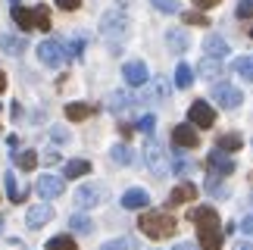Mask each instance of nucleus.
Returning <instances> with one entry per match:
<instances>
[{
    "label": "nucleus",
    "mask_w": 253,
    "mask_h": 250,
    "mask_svg": "<svg viewBox=\"0 0 253 250\" xmlns=\"http://www.w3.org/2000/svg\"><path fill=\"white\" fill-rule=\"evenodd\" d=\"M128 16L122 13V9H110V13H103L100 19V35H103V41L110 44V50L113 53H119L122 50V44L128 41Z\"/></svg>",
    "instance_id": "f257e3e1"
},
{
    "label": "nucleus",
    "mask_w": 253,
    "mask_h": 250,
    "mask_svg": "<svg viewBox=\"0 0 253 250\" xmlns=\"http://www.w3.org/2000/svg\"><path fill=\"white\" fill-rule=\"evenodd\" d=\"M138 228H141L147 238H153V241H163V238H172V235H175L178 222H175L166 209H147V213H141Z\"/></svg>",
    "instance_id": "f03ea898"
},
{
    "label": "nucleus",
    "mask_w": 253,
    "mask_h": 250,
    "mask_svg": "<svg viewBox=\"0 0 253 250\" xmlns=\"http://www.w3.org/2000/svg\"><path fill=\"white\" fill-rule=\"evenodd\" d=\"M38 60H41L44 66H50V69H60V66L69 60V50H66V44L47 38V41L38 44Z\"/></svg>",
    "instance_id": "7ed1b4c3"
},
{
    "label": "nucleus",
    "mask_w": 253,
    "mask_h": 250,
    "mask_svg": "<svg viewBox=\"0 0 253 250\" xmlns=\"http://www.w3.org/2000/svg\"><path fill=\"white\" fill-rule=\"evenodd\" d=\"M212 100H216L222 110H238L241 103H244V94H241V88H235V84L219 82V84H212Z\"/></svg>",
    "instance_id": "20e7f679"
},
{
    "label": "nucleus",
    "mask_w": 253,
    "mask_h": 250,
    "mask_svg": "<svg viewBox=\"0 0 253 250\" xmlns=\"http://www.w3.org/2000/svg\"><path fill=\"white\" fill-rule=\"evenodd\" d=\"M188 119H191V125H197V128H212V125H216V110H212L207 100H194L191 110H188Z\"/></svg>",
    "instance_id": "39448f33"
},
{
    "label": "nucleus",
    "mask_w": 253,
    "mask_h": 250,
    "mask_svg": "<svg viewBox=\"0 0 253 250\" xmlns=\"http://www.w3.org/2000/svg\"><path fill=\"white\" fill-rule=\"evenodd\" d=\"M106 200V188L103 185H82L79 191H75V204H79L82 209H91L97 204H103Z\"/></svg>",
    "instance_id": "423d86ee"
},
{
    "label": "nucleus",
    "mask_w": 253,
    "mask_h": 250,
    "mask_svg": "<svg viewBox=\"0 0 253 250\" xmlns=\"http://www.w3.org/2000/svg\"><path fill=\"white\" fill-rule=\"evenodd\" d=\"M144 160H147V166L153 175H166V169H169V163H166V153H163V147L157 141H147V147H144Z\"/></svg>",
    "instance_id": "0eeeda50"
},
{
    "label": "nucleus",
    "mask_w": 253,
    "mask_h": 250,
    "mask_svg": "<svg viewBox=\"0 0 253 250\" xmlns=\"http://www.w3.org/2000/svg\"><path fill=\"white\" fill-rule=\"evenodd\" d=\"M122 75H125V82H128L131 88H144V84L150 82V72H147V66H144L141 60L125 63V66H122Z\"/></svg>",
    "instance_id": "6e6552de"
},
{
    "label": "nucleus",
    "mask_w": 253,
    "mask_h": 250,
    "mask_svg": "<svg viewBox=\"0 0 253 250\" xmlns=\"http://www.w3.org/2000/svg\"><path fill=\"white\" fill-rule=\"evenodd\" d=\"M207 166H210V172H216V175H231V172H235V160L228 157L225 150H210V157H207Z\"/></svg>",
    "instance_id": "1a4fd4ad"
},
{
    "label": "nucleus",
    "mask_w": 253,
    "mask_h": 250,
    "mask_svg": "<svg viewBox=\"0 0 253 250\" xmlns=\"http://www.w3.org/2000/svg\"><path fill=\"white\" fill-rule=\"evenodd\" d=\"M63 191H66V181L60 175H41V178H38V194H41L44 200L60 197Z\"/></svg>",
    "instance_id": "9d476101"
},
{
    "label": "nucleus",
    "mask_w": 253,
    "mask_h": 250,
    "mask_svg": "<svg viewBox=\"0 0 253 250\" xmlns=\"http://www.w3.org/2000/svg\"><path fill=\"white\" fill-rule=\"evenodd\" d=\"M9 16H13V22L22 28V32H35V6H19V0H13Z\"/></svg>",
    "instance_id": "9b49d317"
},
{
    "label": "nucleus",
    "mask_w": 253,
    "mask_h": 250,
    "mask_svg": "<svg viewBox=\"0 0 253 250\" xmlns=\"http://www.w3.org/2000/svg\"><path fill=\"white\" fill-rule=\"evenodd\" d=\"M172 141H175V147H197L200 134L194 131V125H175V128H172Z\"/></svg>",
    "instance_id": "f8f14e48"
},
{
    "label": "nucleus",
    "mask_w": 253,
    "mask_h": 250,
    "mask_svg": "<svg viewBox=\"0 0 253 250\" xmlns=\"http://www.w3.org/2000/svg\"><path fill=\"white\" fill-rule=\"evenodd\" d=\"M188 219L197 228H210V225H219V213L212 207H194L191 213H188Z\"/></svg>",
    "instance_id": "ddd939ff"
},
{
    "label": "nucleus",
    "mask_w": 253,
    "mask_h": 250,
    "mask_svg": "<svg viewBox=\"0 0 253 250\" xmlns=\"http://www.w3.org/2000/svg\"><path fill=\"white\" fill-rule=\"evenodd\" d=\"M50 219H53V207H50V204H38V207L28 209L25 222H28V228H41V225L50 222Z\"/></svg>",
    "instance_id": "4468645a"
},
{
    "label": "nucleus",
    "mask_w": 253,
    "mask_h": 250,
    "mask_svg": "<svg viewBox=\"0 0 253 250\" xmlns=\"http://www.w3.org/2000/svg\"><path fill=\"white\" fill-rule=\"evenodd\" d=\"M197 241H200V250H222V232H219V225L197 228Z\"/></svg>",
    "instance_id": "2eb2a0df"
},
{
    "label": "nucleus",
    "mask_w": 253,
    "mask_h": 250,
    "mask_svg": "<svg viewBox=\"0 0 253 250\" xmlns=\"http://www.w3.org/2000/svg\"><path fill=\"white\" fill-rule=\"evenodd\" d=\"M194 197H197V188H194L191 181H181V185H175V188H172V194H169V207L191 204Z\"/></svg>",
    "instance_id": "dca6fc26"
},
{
    "label": "nucleus",
    "mask_w": 253,
    "mask_h": 250,
    "mask_svg": "<svg viewBox=\"0 0 253 250\" xmlns=\"http://www.w3.org/2000/svg\"><path fill=\"white\" fill-rule=\"evenodd\" d=\"M147 204H150V194H147L144 188H128V191L122 194V207H125V209H144Z\"/></svg>",
    "instance_id": "f3484780"
},
{
    "label": "nucleus",
    "mask_w": 253,
    "mask_h": 250,
    "mask_svg": "<svg viewBox=\"0 0 253 250\" xmlns=\"http://www.w3.org/2000/svg\"><path fill=\"white\" fill-rule=\"evenodd\" d=\"M203 50H207V56L225 60V56H228V44H225V38H219V35H207V41H203Z\"/></svg>",
    "instance_id": "a211bd4d"
},
{
    "label": "nucleus",
    "mask_w": 253,
    "mask_h": 250,
    "mask_svg": "<svg viewBox=\"0 0 253 250\" xmlns=\"http://www.w3.org/2000/svg\"><path fill=\"white\" fill-rule=\"evenodd\" d=\"M166 41H169V50L172 53H184V50H188V44H191V38H188V32H181V28H169Z\"/></svg>",
    "instance_id": "6ab92c4d"
},
{
    "label": "nucleus",
    "mask_w": 253,
    "mask_h": 250,
    "mask_svg": "<svg viewBox=\"0 0 253 250\" xmlns=\"http://www.w3.org/2000/svg\"><path fill=\"white\" fill-rule=\"evenodd\" d=\"M216 147L225 150V153H235V150L244 147V138H241L238 131H225V134H219V138H216Z\"/></svg>",
    "instance_id": "aec40b11"
},
{
    "label": "nucleus",
    "mask_w": 253,
    "mask_h": 250,
    "mask_svg": "<svg viewBox=\"0 0 253 250\" xmlns=\"http://www.w3.org/2000/svg\"><path fill=\"white\" fill-rule=\"evenodd\" d=\"M0 47H3L9 56H19V53H25L28 41L25 38H16V35H0Z\"/></svg>",
    "instance_id": "412c9836"
},
{
    "label": "nucleus",
    "mask_w": 253,
    "mask_h": 250,
    "mask_svg": "<svg viewBox=\"0 0 253 250\" xmlns=\"http://www.w3.org/2000/svg\"><path fill=\"white\" fill-rule=\"evenodd\" d=\"M197 72L203 75V79H210V82H216L219 75H222V60H216V56H207L200 66H197Z\"/></svg>",
    "instance_id": "4be33fe9"
},
{
    "label": "nucleus",
    "mask_w": 253,
    "mask_h": 250,
    "mask_svg": "<svg viewBox=\"0 0 253 250\" xmlns=\"http://www.w3.org/2000/svg\"><path fill=\"white\" fill-rule=\"evenodd\" d=\"M91 113H94L91 103H69V107H66V119L69 122H84Z\"/></svg>",
    "instance_id": "5701e85b"
},
{
    "label": "nucleus",
    "mask_w": 253,
    "mask_h": 250,
    "mask_svg": "<svg viewBox=\"0 0 253 250\" xmlns=\"http://www.w3.org/2000/svg\"><path fill=\"white\" fill-rule=\"evenodd\" d=\"M87 172H91V163L87 160H69L66 169H63V175L66 178H82V175H87Z\"/></svg>",
    "instance_id": "b1692460"
},
{
    "label": "nucleus",
    "mask_w": 253,
    "mask_h": 250,
    "mask_svg": "<svg viewBox=\"0 0 253 250\" xmlns=\"http://www.w3.org/2000/svg\"><path fill=\"white\" fill-rule=\"evenodd\" d=\"M191 84H194V69H191V66L188 63H178V69H175V88H191Z\"/></svg>",
    "instance_id": "393cba45"
},
{
    "label": "nucleus",
    "mask_w": 253,
    "mask_h": 250,
    "mask_svg": "<svg viewBox=\"0 0 253 250\" xmlns=\"http://www.w3.org/2000/svg\"><path fill=\"white\" fill-rule=\"evenodd\" d=\"M106 107H110L113 113H125L131 107V97L125 91H116V94H110V100H106Z\"/></svg>",
    "instance_id": "a878e982"
},
{
    "label": "nucleus",
    "mask_w": 253,
    "mask_h": 250,
    "mask_svg": "<svg viewBox=\"0 0 253 250\" xmlns=\"http://www.w3.org/2000/svg\"><path fill=\"white\" fill-rule=\"evenodd\" d=\"M6 194H9V200H13V204H22L28 191H25V188L16 181V175H6Z\"/></svg>",
    "instance_id": "bb28decb"
},
{
    "label": "nucleus",
    "mask_w": 253,
    "mask_h": 250,
    "mask_svg": "<svg viewBox=\"0 0 253 250\" xmlns=\"http://www.w3.org/2000/svg\"><path fill=\"white\" fill-rule=\"evenodd\" d=\"M13 160H16V166L22 169V172H32V169L38 166V153H35V150H22V153H16Z\"/></svg>",
    "instance_id": "cd10ccee"
},
{
    "label": "nucleus",
    "mask_w": 253,
    "mask_h": 250,
    "mask_svg": "<svg viewBox=\"0 0 253 250\" xmlns=\"http://www.w3.org/2000/svg\"><path fill=\"white\" fill-rule=\"evenodd\" d=\"M235 72L244 82H253V56H238V60H235Z\"/></svg>",
    "instance_id": "c85d7f7f"
},
{
    "label": "nucleus",
    "mask_w": 253,
    "mask_h": 250,
    "mask_svg": "<svg viewBox=\"0 0 253 250\" xmlns=\"http://www.w3.org/2000/svg\"><path fill=\"white\" fill-rule=\"evenodd\" d=\"M110 157H113V163H119V166H128V163H134V153L125 147V144H116V147L110 150Z\"/></svg>",
    "instance_id": "c756f323"
},
{
    "label": "nucleus",
    "mask_w": 253,
    "mask_h": 250,
    "mask_svg": "<svg viewBox=\"0 0 253 250\" xmlns=\"http://www.w3.org/2000/svg\"><path fill=\"white\" fill-rule=\"evenodd\" d=\"M47 250H79V247H75V238L56 235V238H50V241H47Z\"/></svg>",
    "instance_id": "7c9ffc66"
},
{
    "label": "nucleus",
    "mask_w": 253,
    "mask_h": 250,
    "mask_svg": "<svg viewBox=\"0 0 253 250\" xmlns=\"http://www.w3.org/2000/svg\"><path fill=\"white\" fill-rule=\"evenodd\" d=\"M35 28L38 32H50V9L47 6H35Z\"/></svg>",
    "instance_id": "2f4dec72"
},
{
    "label": "nucleus",
    "mask_w": 253,
    "mask_h": 250,
    "mask_svg": "<svg viewBox=\"0 0 253 250\" xmlns=\"http://www.w3.org/2000/svg\"><path fill=\"white\" fill-rule=\"evenodd\" d=\"M207 191L212 197H225L228 191H225V185H222V175H216V172H212V175L207 178Z\"/></svg>",
    "instance_id": "473e14b6"
},
{
    "label": "nucleus",
    "mask_w": 253,
    "mask_h": 250,
    "mask_svg": "<svg viewBox=\"0 0 253 250\" xmlns=\"http://www.w3.org/2000/svg\"><path fill=\"white\" fill-rule=\"evenodd\" d=\"M69 228H72V232H79V235H87V232L94 228V222H91L87 216H72V219H69Z\"/></svg>",
    "instance_id": "72a5a7b5"
},
{
    "label": "nucleus",
    "mask_w": 253,
    "mask_h": 250,
    "mask_svg": "<svg viewBox=\"0 0 253 250\" xmlns=\"http://www.w3.org/2000/svg\"><path fill=\"white\" fill-rule=\"evenodd\" d=\"M172 169H175V175H188V172H191L194 166H191V163L181 157V153H175V160H172Z\"/></svg>",
    "instance_id": "f704fd0d"
},
{
    "label": "nucleus",
    "mask_w": 253,
    "mask_h": 250,
    "mask_svg": "<svg viewBox=\"0 0 253 250\" xmlns=\"http://www.w3.org/2000/svg\"><path fill=\"white\" fill-rule=\"evenodd\" d=\"M150 3L157 6L160 13H169V16H172V13H178V0H150Z\"/></svg>",
    "instance_id": "c9c22d12"
},
{
    "label": "nucleus",
    "mask_w": 253,
    "mask_h": 250,
    "mask_svg": "<svg viewBox=\"0 0 253 250\" xmlns=\"http://www.w3.org/2000/svg\"><path fill=\"white\" fill-rule=\"evenodd\" d=\"M181 19H184V25H210V19L203 16V13H194V9H191V13H184Z\"/></svg>",
    "instance_id": "e433bc0d"
},
{
    "label": "nucleus",
    "mask_w": 253,
    "mask_h": 250,
    "mask_svg": "<svg viewBox=\"0 0 253 250\" xmlns=\"http://www.w3.org/2000/svg\"><path fill=\"white\" fill-rule=\"evenodd\" d=\"M100 250H131V241L128 238H116V241H106Z\"/></svg>",
    "instance_id": "4c0bfd02"
},
{
    "label": "nucleus",
    "mask_w": 253,
    "mask_h": 250,
    "mask_svg": "<svg viewBox=\"0 0 253 250\" xmlns=\"http://www.w3.org/2000/svg\"><path fill=\"white\" fill-rule=\"evenodd\" d=\"M153 128H157V119H153V116H144V119L138 122V131H141V134H147V138L153 134Z\"/></svg>",
    "instance_id": "58836bf2"
},
{
    "label": "nucleus",
    "mask_w": 253,
    "mask_h": 250,
    "mask_svg": "<svg viewBox=\"0 0 253 250\" xmlns=\"http://www.w3.org/2000/svg\"><path fill=\"white\" fill-rule=\"evenodd\" d=\"M66 50H69V56H75V60H79V56L84 53V38H75V41L66 47Z\"/></svg>",
    "instance_id": "ea45409f"
},
{
    "label": "nucleus",
    "mask_w": 253,
    "mask_h": 250,
    "mask_svg": "<svg viewBox=\"0 0 253 250\" xmlns=\"http://www.w3.org/2000/svg\"><path fill=\"white\" fill-rule=\"evenodd\" d=\"M253 16V0H241L238 3V19H250Z\"/></svg>",
    "instance_id": "a19ab883"
},
{
    "label": "nucleus",
    "mask_w": 253,
    "mask_h": 250,
    "mask_svg": "<svg viewBox=\"0 0 253 250\" xmlns=\"http://www.w3.org/2000/svg\"><path fill=\"white\" fill-rule=\"evenodd\" d=\"M56 6L66 9V13H75V9L82 6V0H56Z\"/></svg>",
    "instance_id": "79ce46f5"
},
{
    "label": "nucleus",
    "mask_w": 253,
    "mask_h": 250,
    "mask_svg": "<svg viewBox=\"0 0 253 250\" xmlns=\"http://www.w3.org/2000/svg\"><path fill=\"white\" fill-rule=\"evenodd\" d=\"M238 228H241V232H244V235H250V238H253V213L241 219V225H238Z\"/></svg>",
    "instance_id": "37998d69"
},
{
    "label": "nucleus",
    "mask_w": 253,
    "mask_h": 250,
    "mask_svg": "<svg viewBox=\"0 0 253 250\" xmlns=\"http://www.w3.org/2000/svg\"><path fill=\"white\" fill-rule=\"evenodd\" d=\"M219 3H222V0H194V6H200V9H212Z\"/></svg>",
    "instance_id": "c03bdc74"
},
{
    "label": "nucleus",
    "mask_w": 253,
    "mask_h": 250,
    "mask_svg": "<svg viewBox=\"0 0 253 250\" xmlns=\"http://www.w3.org/2000/svg\"><path fill=\"white\" fill-rule=\"evenodd\" d=\"M50 134H53V141H66V138H69V134H66V128H53Z\"/></svg>",
    "instance_id": "a18cd8bd"
},
{
    "label": "nucleus",
    "mask_w": 253,
    "mask_h": 250,
    "mask_svg": "<svg viewBox=\"0 0 253 250\" xmlns=\"http://www.w3.org/2000/svg\"><path fill=\"white\" fill-rule=\"evenodd\" d=\"M3 91H6V72L0 69V94H3Z\"/></svg>",
    "instance_id": "49530a36"
},
{
    "label": "nucleus",
    "mask_w": 253,
    "mask_h": 250,
    "mask_svg": "<svg viewBox=\"0 0 253 250\" xmlns=\"http://www.w3.org/2000/svg\"><path fill=\"white\" fill-rule=\"evenodd\" d=\"M172 250H194V244H191V241H184V244H175Z\"/></svg>",
    "instance_id": "de8ad7c7"
},
{
    "label": "nucleus",
    "mask_w": 253,
    "mask_h": 250,
    "mask_svg": "<svg viewBox=\"0 0 253 250\" xmlns=\"http://www.w3.org/2000/svg\"><path fill=\"white\" fill-rule=\"evenodd\" d=\"M235 250H253V244L250 241H241V244H235Z\"/></svg>",
    "instance_id": "09e8293b"
},
{
    "label": "nucleus",
    "mask_w": 253,
    "mask_h": 250,
    "mask_svg": "<svg viewBox=\"0 0 253 250\" xmlns=\"http://www.w3.org/2000/svg\"><path fill=\"white\" fill-rule=\"evenodd\" d=\"M0 228H3V216H0Z\"/></svg>",
    "instance_id": "8fccbe9b"
},
{
    "label": "nucleus",
    "mask_w": 253,
    "mask_h": 250,
    "mask_svg": "<svg viewBox=\"0 0 253 250\" xmlns=\"http://www.w3.org/2000/svg\"><path fill=\"white\" fill-rule=\"evenodd\" d=\"M250 185H253V172H250Z\"/></svg>",
    "instance_id": "3c124183"
},
{
    "label": "nucleus",
    "mask_w": 253,
    "mask_h": 250,
    "mask_svg": "<svg viewBox=\"0 0 253 250\" xmlns=\"http://www.w3.org/2000/svg\"><path fill=\"white\" fill-rule=\"evenodd\" d=\"M250 38H253V28H250Z\"/></svg>",
    "instance_id": "603ef678"
}]
</instances>
